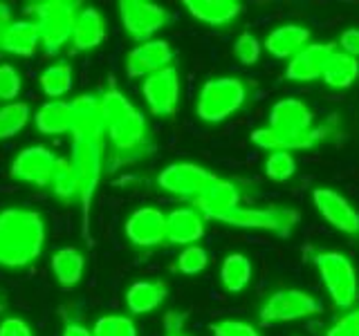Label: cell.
<instances>
[{"mask_svg": "<svg viewBox=\"0 0 359 336\" xmlns=\"http://www.w3.org/2000/svg\"><path fill=\"white\" fill-rule=\"evenodd\" d=\"M180 336H184V334H180Z\"/></svg>", "mask_w": 359, "mask_h": 336, "instance_id": "obj_47", "label": "cell"}, {"mask_svg": "<svg viewBox=\"0 0 359 336\" xmlns=\"http://www.w3.org/2000/svg\"><path fill=\"white\" fill-rule=\"evenodd\" d=\"M63 336H95V334H93V330H88L81 323H67L63 330Z\"/></svg>", "mask_w": 359, "mask_h": 336, "instance_id": "obj_45", "label": "cell"}, {"mask_svg": "<svg viewBox=\"0 0 359 336\" xmlns=\"http://www.w3.org/2000/svg\"><path fill=\"white\" fill-rule=\"evenodd\" d=\"M79 9L81 5L74 0H39L27 5V18L39 27L41 45L48 54L61 52L72 41Z\"/></svg>", "mask_w": 359, "mask_h": 336, "instance_id": "obj_4", "label": "cell"}, {"mask_svg": "<svg viewBox=\"0 0 359 336\" xmlns=\"http://www.w3.org/2000/svg\"><path fill=\"white\" fill-rule=\"evenodd\" d=\"M166 291L168 287L162 280H137L126 289V307L135 316L151 314L164 302Z\"/></svg>", "mask_w": 359, "mask_h": 336, "instance_id": "obj_25", "label": "cell"}, {"mask_svg": "<svg viewBox=\"0 0 359 336\" xmlns=\"http://www.w3.org/2000/svg\"><path fill=\"white\" fill-rule=\"evenodd\" d=\"M106 160V134L104 132H72V166L79 179V206H81V233L90 240V211L97 188L104 175Z\"/></svg>", "mask_w": 359, "mask_h": 336, "instance_id": "obj_3", "label": "cell"}, {"mask_svg": "<svg viewBox=\"0 0 359 336\" xmlns=\"http://www.w3.org/2000/svg\"><path fill=\"white\" fill-rule=\"evenodd\" d=\"M337 52L332 43H310L306 50H301L294 59H290L285 67V76L290 81L306 83V81H317L323 76L325 65H328L330 56Z\"/></svg>", "mask_w": 359, "mask_h": 336, "instance_id": "obj_16", "label": "cell"}, {"mask_svg": "<svg viewBox=\"0 0 359 336\" xmlns=\"http://www.w3.org/2000/svg\"><path fill=\"white\" fill-rule=\"evenodd\" d=\"M325 336H359V307L344 314L341 318H337Z\"/></svg>", "mask_w": 359, "mask_h": 336, "instance_id": "obj_40", "label": "cell"}, {"mask_svg": "<svg viewBox=\"0 0 359 336\" xmlns=\"http://www.w3.org/2000/svg\"><path fill=\"white\" fill-rule=\"evenodd\" d=\"M261 50H263L261 41H258L252 31H243L241 36L236 38L233 56L243 65H254V63H258V59H261Z\"/></svg>", "mask_w": 359, "mask_h": 336, "instance_id": "obj_37", "label": "cell"}, {"mask_svg": "<svg viewBox=\"0 0 359 336\" xmlns=\"http://www.w3.org/2000/svg\"><path fill=\"white\" fill-rule=\"evenodd\" d=\"M276 132L285 134H301L314 128L312 110L299 99H280L278 104L269 110V126Z\"/></svg>", "mask_w": 359, "mask_h": 336, "instance_id": "obj_17", "label": "cell"}, {"mask_svg": "<svg viewBox=\"0 0 359 336\" xmlns=\"http://www.w3.org/2000/svg\"><path fill=\"white\" fill-rule=\"evenodd\" d=\"M32 119L29 106L25 101H11L0 108V141L11 139L27 126Z\"/></svg>", "mask_w": 359, "mask_h": 336, "instance_id": "obj_33", "label": "cell"}, {"mask_svg": "<svg viewBox=\"0 0 359 336\" xmlns=\"http://www.w3.org/2000/svg\"><path fill=\"white\" fill-rule=\"evenodd\" d=\"M45 220L39 211L7 206L0 211V267H29L45 249Z\"/></svg>", "mask_w": 359, "mask_h": 336, "instance_id": "obj_1", "label": "cell"}, {"mask_svg": "<svg viewBox=\"0 0 359 336\" xmlns=\"http://www.w3.org/2000/svg\"><path fill=\"white\" fill-rule=\"evenodd\" d=\"M184 321H187L184 314L168 312L166 316H164V330H166V334L168 336H180V334H182V328H184Z\"/></svg>", "mask_w": 359, "mask_h": 336, "instance_id": "obj_43", "label": "cell"}, {"mask_svg": "<svg viewBox=\"0 0 359 336\" xmlns=\"http://www.w3.org/2000/svg\"><path fill=\"white\" fill-rule=\"evenodd\" d=\"M184 7L196 20L211 27L229 25L243 11L238 0H184Z\"/></svg>", "mask_w": 359, "mask_h": 336, "instance_id": "obj_23", "label": "cell"}, {"mask_svg": "<svg viewBox=\"0 0 359 336\" xmlns=\"http://www.w3.org/2000/svg\"><path fill=\"white\" fill-rule=\"evenodd\" d=\"M142 94L149 110L155 117H171L177 110L180 101V74L171 65L166 70L157 72L149 78H144Z\"/></svg>", "mask_w": 359, "mask_h": 336, "instance_id": "obj_12", "label": "cell"}, {"mask_svg": "<svg viewBox=\"0 0 359 336\" xmlns=\"http://www.w3.org/2000/svg\"><path fill=\"white\" fill-rule=\"evenodd\" d=\"M207 218L196 206L175 209L166 216V242L189 246L205 235Z\"/></svg>", "mask_w": 359, "mask_h": 336, "instance_id": "obj_18", "label": "cell"}, {"mask_svg": "<svg viewBox=\"0 0 359 336\" xmlns=\"http://www.w3.org/2000/svg\"><path fill=\"white\" fill-rule=\"evenodd\" d=\"M95 336H137V325L130 316H123V314H106V316L97 318Z\"/></svg>", "mask_w": 359, "mask_h": 336, "instance_id": "obj_34", "label": "cell"}, {"mask_svg": "<svg viewBox=\"0 0 359 336\" xmlns=\"http://www.w3.org/2000/svg\"><path fill=\"white\" fill-rule=\"evenodd\" d=\"M294 173H297V160L292 157V153L278 150L267 157L265 175L272 179V182H287Z\"/></svg>", "mask_w": 359, "mask_h": 336, "instance_id": "obj_36", "label": "cell"}, {"mask_svg": "<svg viewBox=\"0 0 359 336\" xmlns=\"http://www.w3.org/2000/svg\"><path fill=\"white\" fill-rule=\"evenodd\" d=\"M310 45V31L301 25H280L267 34L263 48L276 59H294Z\"/></svg>", "mask_w": 359, "mask_h": 336, "instance_id": "obj_24", "label": "cell"}, {"mask_svg": "<svg viewBox=\"0 0 359 336\" xmlns=\"http://www.w3.org/2000/svg\"><path fill=\"white\" fill-rule=\"evenodd\" d=\"M207 265H209V255L200 244L184 246V249L180 251L177 260H175V269L184 276H198V274L205 272Z\"/></svg>", "mask_w": 359, "mask_h": 336, "instance_id": "obj_35", "label": "cell"}, {"mask_svg": "<svg viewBox=\"0 0 359 336\" xmlns=\"http://www.w3.org/2000/svg\"><path fill=\"white\" fill-rule=\"evenodd\" d=\"M220 280H222V287L227 291H231V294H238V291H243L252 280L250 258L243 255V253H229L222 260Z\"/></svg>", "mask_w": 359, "mask_h": 336, "instance_id": "obj_31", "label": "cell"}, {"mask_svg": "<svg viewBox=\"0 0 359 336\" xmlns=\"http://www.w3.org/2000/svg\"><path fill=\"white\" fill-rule=\"evenodd\" d=\"M41 90L50 101H63V97L72 90L74 72L70 63H54L41 72Z\"/></svg>", "mask_w": 359, "mask_h": 336, "instance_id": "obj_30", "label": "cell"}, {"mask_svg": "<svg viewBox=\"0 0 359 336\" xmlns=\"http://www.w3.org/2000/svg\"><path fill=\"white\" fill-rule=\"evenodd\" d=\"M50 190L56 200L61 202H79V179L70 160L59 157L50 179Z\"/></svg>", "mask_w": 359, "mask_h": 336, "instance_id": "obj_32", "label": "cell"}, {"mask_svg": "<svg viewBox=\"0 0 359 336\" xmlns=\"http://www.w3.org/2000/svg\"><path fill=\"white\" fill-rule=\"evenodd\" d=\"M213 336H263L254 325L245 321H218L211 325Z\"/></svg>", "mask_w": 359, "mask_h": 336, "instance_id": "obj_39", "label": "cell"}, {"mask_svg": "<svg viewBox=\"0 0 359 336\" xmlns=\"http://www.w3.org/2000/svg\"><path fill=\"white\" fill-rule=\"evenodd\" d=\"M74 115V130L86 132H104V110L101 99L95 94H81L70 101Z\"/></svg>", "mask_w": 359, "mask_h": 336, "instance_id": "obj_29", "label": "cell"}, {"mask_svg": "<svg viewBox=\"0 0 359 336\" xmlns=\"http://www.w3.org/2000/svg\"><path fill=\"white\" fill-rule=\"evenodd\" d=\"M312 202L317 206L319 216L334 227L337 231L357 235L359 233V213L344 195H339L332 188H314Z\"/></svg>", "mask_w": 359, "mask_h": 336, "instance_id": "obj_15", "label": "cell"}, {"mask_svg": "<svg viewBox=\"0 0 359 336\" xmlns=\"http://www.w3.org/2000/svg\"><path fill=\"white\" fill-rule=\"evenodd\" d=\"M34 126L41 134L59 137V134L74 132V115L70 101H48L34 115Z\"/></svg>", "mask_w": 359, "mask_h": 336, "instance_id": "obj_22", "label": "cell"}, {"mask_svg": "<svg viewBox=\"0 0 359 336\" xmlns=\"http://www.w3.org/2000/svg\"><path fill=\"white\" fill-rule=\"evenodd\" d=\"M106 38V18L97 7H81L72 29V52H90Z\"/></svg>", "mask_w": 359, "mask_h": 336, "instance_id": "obj_20", "label": "cell"}, {"mask_svg": "<svg viewBox=\"0 0 359 336\" xmlns=\"http://www.w3.org/2000/svg\"><path fill=\"white\" fill-rule=\"evenodd\" d=\"M241 204V190L233 182L229 179H222V177H216L209 182V186L202 190V195L194 202V206L205 216L207 220L211 216H216L220 211H227L231 206H238Z\"/></svg>", "mask_w": 359, "mask_h": 336, "instance_id": "obj_21", "label": "cell"}, {"mask_svg": "<svg viewBox=\"0 0 359 336\" xmlns=\"http://www.w3.org/2000/svg\"><path fill=\"white\" fill-rule=\"evenodd\" d=\"M3 307H5V296H3V291H0V312H3Z\"/></svg>", "mask_w": 359, "mask_h": 336, "instance_id": "obj_46", "label": "cell"}, {"mask_svg": "<svg viewBox=\"0 0 359 336\" xmlns=\"http://www.w3.org/2000/svg\"><path fill=\"white\" fill-rule=\"evenodd\" d=\"M211 179H213V173H209L207 168L191 164V162H175L160 171V175H157V186L173 197L196 202L202 195V190L209 186Z\"/></svg>", "mask_w": 359, "mask_h": 336, "instance_id": "obj_10", "label": "cell"}, {"mask_svg": "<svg viewBox=\"0 0 359 336\" xmlns=\"http://www.w3.org/2000/svg\"><path fill=\"white\" fill-rule=\"evenodd\" d=\"M52 274L63 289H72L81 283L83 269H86V258L76 246H61L59 251L52 255Z\"/></svg>", "mask_w": 359, "mask_h": 336, "instance_id": "obj_26", "label": "cell"}, {"mask_svg": "<svg viewBox=\"0 0 359 336\" xmlns=\"http://www.w3.org/2000/svg\"><path fill=\"white\" fill-rule=\"evenodd\" d=\"M0 336H34L27 321L18 316H9L0 323Z\"/></svg>", "mask_w": 359, "mask_h": 336, "instance_id": "obj_41", "label": "cell"}, {"mask_svg": "<svg viewBox=\"0 0 359 336\" xmlns=\"http://www.w3.org/2000/svg\"><path fill=\"white\" fill-rule=\"evenodd\" d=\"M119 20H121L123 31H126L133 41L146 43V41H153L155 34L166 25L168 14L162 5L149 3V0H121Z\"/></svg>", "mask_w": 359, "mask_h": 336, "instance_id": "obj_9", "label": "cell"}, {"mask_svg": "<svg viewBox=\"0 0 359 336\" xmlns=\"http://www.w3.org/2000/svg\"><path fill=\"white\" fill-rule=\"evenodd\" d=\"M59 157L45 146H27L22 148L9 166V175L32 186H50L54 166Z\"/></svg>", "mask_w": 359, "mask_h": 336, "instance_id": "obj_11", "label": "cell"}, {"mask_svg": "<svg viewBox=\"0 0 359 336\" xmlns=\"http://www.w3.org/2000/svg\"><path fill=\"white\" fill-rule=\"evenodd\" d=\"M123 233L135 246H157L166 242V213L155 206H140L126 218Z\"/></svg>", "mask_w": 359, "mask_h": 336, "instance_id": "obj_14", "label": "cell"}, {"mask_svg": "<svg viewBox=\"0 0 359 336\" xmlns=\"http://www.w3.org/2000/svg\"><path fill=\"white\" fill-rule=\"evenodd\" d=\"M20 88H22V78L16 67L9 63L0 65V99L11 104L20 94Z\"/></svg>", "mask_w": 359, "mask_h": 336, "instance_id": "obj_38", "label": "cell"}, {"mask_svg": "<svg viewBox=\"0 0 359 336\" xmlns=\"http://www.w3.org/2000/svg\"><path fill=\"white\" fill-rule=\"evenodd\" d=\"M39 45H41L39 27L34 25V20L20 18V20H14V25L5 34L0 50L11 56H34L39 50Z\"/></svg>", "mask_w": 359, "mask_h": 336, "instance_id": "obj_27", "label": "cell"}, {"mask_svg": "<svg viewBox=\"0 0 359 336\" xmlns=\"http://www.w3.org/2000/svg\"><path fill=\"white\" fill-rule=\"evenodd\" d=\"M321 139H325V128H312L301 134H285V132H276L272 128H258L252 132V144L272 153L312 148V146H317Z\"/></svg>", "mask_w": 359, "mask_h": 336, "instance_id": "obj_19", "label": "cell"}, {"mask_svg": "<svg viewBox=\"0 0 359 336\" xmlns=\"http://www.w3.org/2000/svg\"><path fill=\"white\" fill-rule=\"evenodd\" d=\"M99 99L104 110V134L115 155L121 160H133L142 155L149 144V123L142 110L115 85L106 88Z\"/></svg>", "mask_w": 359, "mask_h": 336, "instance_id": "obj_2", "label": "cell"}, {"mask_svg": "<svg viewBox=\"0 0 359 336\" xmlns=\"http://www.w3.org/2000/svg\"><path fill=\"white\" fill-rule=\"evenodd\" d=\"M339 45H341V52L353 56V59H359V29H346L339 38Z\"/></svg>", "mask_w": 359, "mask_h": 336, "instance_id": "obj_42", "label": "cell"}, {"mask_svg": "<svg viewBox=\"0 0 359 336\" xmlns=\"http://www.w3.org/2000/svg\"><path fill=\"white\" fill-rule=\"evenodd\" d=\"M245 97H247V90L241 78H236V76L209 78L200 90L196 112L202 121L220 123L243 108Z\"/></svg>", "mask_w": 359, "mask_h": 336, "instance_id": "obj_5", "label": "cell"}, {"mask_svg": "<svg viewBox=\"0 0 359 336\" xmlns=\"http://www.w3.org/2000/svg\"><path fill=\"white\" fill-rule=\"evenodd\" d=\"M321 314V302L310 296L308 291L301 289H280L274 291L269 296L261 312H258V318L265 325H274V323H292L299 318H310Z\"/></svg>", "mask_w": 359, "mask_h": 336, "instance_id": "obj_8", "label": "cell"}, {"mask_svg": "<svg viewBox=\"0 0 359 336\" xmlns=\"http://www.w3.org/2000/svg\"><path fill=\"white\" fill-rule=\"evenodd\" d=\"M173 50L162 38H153L135 45L126 54V72L133 78H149L173 65Z\"/></svg>", "mask_w": 359, "mask_h": 336, "instance_id": "obj_13", "label": "cell"}, {"mask_svg": "<svg viewBox=\"0 0 359 336\" xmlns=\"http://www.w3.org/2000/svg\"><path fill=\"white\" fill-rule=\"evenodd\" d=\"M14 11H11V7L7 3H0V45H3V38L5 34L9 31V27L14 25Z\"/></svg>", "mask_w": 359, "mask_h": 336, "instance_id": "obj_44", "label": "cell"}, {"mask_svg": "<svg viewBox=\"0 0 359 336\" xmlns=\"http://www.w3.org/2000/svg\"><path fill=\"white\" fill-rule=\"evenodd\" d=\"M314 267H317V272L334 305L341 309L353 307L359 294L353 262L339 251H321L314 255Z\"/></svg>", "mask_w": 359, "mask_h": 336, "instance_id": "obj_6", "label": "cell"}, {"mask_svg": "<svg viewBox=\"0 0 359 336\" xmlns=\"http://www.w3.org/2000/svg\"><path fill=\"white\" fill-rule=\"evenodd\" d=\"M357 76H359V61L344 52H334L328 65H325L321 81L330 88L346 90L357 81Z\"/></svg>", "mask_w": 359, "mask_h": 336, "instance_id": "obj_28", "label": "cell"}, {"mask_svg": "<svg viewBox=\"0 0 359 336\" xmlns=\"http://www.w3.org/2000/svg\"><path fill=\"white\" fill-rule=\"evenodd\" d=\"M209 220H216L222 224L238 229H258L276 233L280 238L292 233V229L299 224V213L294 209H245V206H231L227 211H220Z\"/></svg>", "mask_w": 359, "mask_h": 336, "instance_id": "obj_7", "label": "cell"}]
</instances>
